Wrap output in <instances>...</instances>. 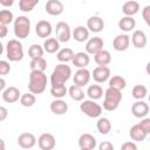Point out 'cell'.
<instances>
[{"mask_svg": "<svg viewBox=\"0 0 150 150\" xmlns=\"http://www.w3.org/2000/svg\"><path fill=\"white\" fill-rule=\"evenodd\" d=\"M71 75V68L67 63H59L52 75H50V86L57 87V86H64V83L70 79Z\"/></svg>", "mask_w": 150, "mask_h": 150, "instance_id": "obj_1", "label": "cell"}, {"mask_svg": "<svg viewBox=\"0 0 150 150\" xmlns=\"http://www.w3.org/2000/svg\"><path fill=\"white\" fill-rule=\"evenodd\" d=\"M47 87V75L45 71H30L28 90L32 94H41Z\"/></svg>", "mask_w": 150, "mask_h": 150, "instance_id": "obj_2", "label": "cell"}, {"mask_svg": "<svg viewBox=\"0 0 150 150\" xmlns=\"http://www.w3.org/2000/svg\"><path fill=\"white\" fill-rule=\"evenodd\" d=\"M122 101V91L109 88L104 91V101H103V109L107 111H114L118 108Z\"/></svg>", "mask_w": 150, "mask_h": 150, "instance_id": "obj_3", "label": "cell"}, {"mask_svg": "<svg viewBox=\"0 0 150 150\" xmlns=\"http://www.w3.org/2000/svg\"><path fill=\"white\" fill-rule=\"evenodd\" d=\"M6 56L11 62H18L23 59V47L22 43L16 40L12 39L6 45Z\"/></svg>", "mask_w": 150, "mask_h": 150, "instance_id": "obj_4", "label": "cell"}, {"mask_svg": "<svg viewBox=\"0 0 150 150\" xmlns=\"http://www.w3.org/2000/svg\"><path fill=\"white\" fill-rule=\"evenodd\" d=\"M30 33V20L25 16L20 15L14 20V34L19 39H26Z\"/></svg>", "mask_w": 150, "mask_h": 150, "instance_id": "obj_5", "label": "cell"}, {"mask_svg": "<svg viewBox=\"0 0 150 150\" xmlns=\"http://www.w3.org/2000/svg\"><path fill=\"white\" fill-rule=\"evenodd\" d=\"M80 110L90 118L100 117L102 114V107L93 100H83L80 104Z\"/></svg>", "mask_w": 150, "mask_h": 150, "instance_id": "obj_6", "label": "cell"}, {"mask_svg": "<svg viewBox=\"0 0 150 150\" xmlns=\"http://www.w3.org/2000/svg\"><path fill=\"white\" fill-rule=\"evenodd\" d=\"M71 38V29L70 26L64 22V21H60L56 23L55 27V39L59 42H68Z\"/></svg>", "mask_w": 150, "mask_h": 150, "instance_id": "obj_7", "label": "cell"}, {"mask_svg": "<svg viewBox=\"0 0 150 150\" xmlns=\"http://www.w3.org/2000/svg\"><path fill=\"white\" fill-rule=\"evenodd\" d=\"M91 79V73L87 69V68H81V69H77L74 74V77H73V81H74V84L77 86V87H84L89 83Z\"/></svg>", "mask_w": 150, "mask_h": 150, "instance_id": "obj_8", "label": "cell"}, {"mask_svg": "<svg viewBox=\"0 0 150 150\" xmlns=\"http://www.w3.org/2000/svg\"><path fill=\"white\" fill-rule=\"evenodd\" d=\"M38 145L41 150H53L56 145V141L53 134L43 132L38 138Z\"/></svg>", "mask_w": 150, "mask_h": 150, "instance_id": "obj_9", "label": "cell"}, {"mask_svg": "<svg viewBox=\"0 0 150 150\" xmlns=\"http://www.w3.org/2000/svg\"><path fill=\"white\" fill-rule=\"evenodd\" d=\"M103 40L100 36H94V38H89L88 41L86 42V53L89 55H95L97 52L103 49Z\"/></svg>", "mask_w": 150, "mask_h": 150, "instance_id": "obj_10", "label": "cell"}, {"mask_svg": "<svg viewBox=\"0 0 150 150\" xmlns=\"http://www.w3.org/2000/svg\"><path fill=\"white\" fill-rule=\"evenodd\" d=\"M53 32V26L47 20H40L35 25V33L41 39H48Z\"/></svg>", "mask_w": 150, "mask_h": 150, "instance_id": "obj_11", "label": "cell"}, {"mask_svg": "<svg viewBox=\"0 0 150 150\" xmlns=\"http://www.w3.org/2000/svg\"><path fill=\"white\" fill-rule=\"evenodd\" d=\"M130 46V36L128 34H118L112 40V47L117 52H124Z\"/></svg>", "mask_w": 150, "mask_h": 150, "instance_id": "obj_12", "label": "cell"}, {"mask_svg": "<svg viewBox=\"0 0 150 150\" xmlns=\"http://www.w3.org/2000/svg\"><path fill=\"white\" fill-rule=\"evenodd\" d=\"M18 144L22 149H32L36 144V137L32 132H22L18 137Z\"/></svg>", "mask_w": 150, "mask_h": 150, "instance_id": "obj_13", "label": "cell"}, {"mask_svg": "<svg viewBox=\"0 0 150 150\" xmlns=\"http://www.w3.org/2000/svg\"><path fill=\"white\" fill-rule=\"evenodd\" d=\"M91 77L97 83H104L110 79V69L109 67H96L91 73Z\"/></svg>", "mask_w": 150, "mask_h": 150, "instance_id": "obj_14", "label": "cell"}, {"mask_svg": "<svg viewBox=\"0 0 150 150\" xmlns=\"http://www.w3.org/2000/svg\"><path fill=\"white\" fill-rule=\"evenodd\" d=\"M64 6L60 0H48L45 6V11L53 16H57L63 13Z\"/></svg>", "mask_w": 150, "mask_h": 150, "instance_id": "obj_15", "label": "cell"}, {"mask_svg": "<svg viewBox=\"0 0 150 150\" xmlns=\"http://www.w3.org/2000/svg\"><path fill=\"white\" fill-rule=\"evenodd\" d=\"M131 112L137 118H144L149 114V105L143 100L142 101H136L131 105Z\"/></svg>", "mask_w": 150, "mask_h": 150, "instance_id": "obj_16", "label": "cell"}, {"mask_svg": "<svg viewBox=\"0 0 150 150\" xmlns=\"http://www.w3.org/2000/svg\"><path fill=\"white\" fill-rule=\"evenodd\" d=\"M104 28V21L97 15H93L87 20V29L93 33H100Z\"/></svg>", "mask_w": 150, "mask_h": 150, "instance_id": "obj_17", "label": "cell"}, {"mask_svg": "<svg viewBox=\"0 0 150 150\" xmlns=\"http://www.w3.org/2000/svg\"><path fill=\"white\" fill-rule=\"evenodd\" d=\"M20 90L16 87H8L2 91V100L7 103H15L20 100Z\"/></svg>", "mask_w": 150, "mask_h": 150, "instance_id": "obj_18", "label": "cell"}, {"mask_svg": "<svg viewBox=\"0 0 150 150\" xmlns=\"http://www.w3.org/2000/svg\"><path fill=\"white\" fill-rule=\"evenodd\" d=\"M131 42L134 45V47L136 48H144L146 46V42H148V39H146V35L143 30L141 29H136L134 30L132 35H131Z\"/></svg>", "mask_w": 150, "mask_h": 150, "instance_id": "obj_19", "label": "cell"}, {"mask_svg": "<svg viewBox=\"0 0 150 150\" xmlns=\"http://www.w3.org/2000/svg\"><path fill=\"white\" fill-rule=\"evenodd\" d=\"M73 64L75 67H77L79 69L81 68H87V66L89 64L90 62V57L89 55L86 53V52H79V53H75L74 54V57L71 60Z\"/></svg>", "mask_w": 150, "mask_h": 150, "instance_id": "obj_20", "label": "cell"}, {"mask_svg": "<svg viewBox=\"0 0 150 150\" xmlns=\"http://www.w3.org/2000/svg\"><path fill=\"white\" fill-rule=\"evenodd\" d=\"M94 61L98 67H108V64L111 62V55L108 50L102 49L94 55Z\"/></svg>", "mask_w": 150, "mask_h": 150, "instance_id": "obj_21", "label": "cell"}, {"mask_svg": "<svg viewBox=\"0 0 150 150\" xmlns=\"http://www.w3.org/2000/svg\"><path fill=\"white\" fill-rule=\"evenodd\" d=\"M50 110L54 115H64L68 111V103L62 98H55L50 103Z\"/></svg>", "mask_w": 150, "mask_h": 150, "instance_id": "obj_22", "label": "cell"}, {"mask_svg": "<svg viewBox=\"0 0 150 150\" xmlns=\"http://www.w3.org/2000/svg\"><path fill=\"white\" fill-rule=\"evenodd\" d=\"M79 145L80 148H84V149H95L96 146V138L91 135V134H88V132H84L80 136L79 138Z\"/></svg>", "mask_w": 150, "mask_h": 150, "instance_id": "obj_23", "label": "cell"}, {"mask_svg": "<svg viewBox=\"0 0 150 150\" xmlns=\"http://www.w3.org/2000/svg\"><path fill=\"white\" fill-rule=\"evenodd\" d=\"M139 11V4L135 0H130L123 4L122 6V12L124 14V16H134L135 14H137Z\"/></svg>", "mask_w": 150, "mask_h": 150, "instance_id": "obj_24", "label": "cell"}, {"mask_svg": "<svg viewBox=\"0 0 150 150\" xmlns=\"http://www.w3.org/2000/svg\"><path fill=\"white\" fill-rule=\"evenodd\" d=\"M71 36L77 42H84V41H88L89 39V30L84 26H77L71 32Z\"/></svg>", "mask_w": 150, "mask_h": 150, "instance_id": "obj_25", "label": "cell"}, {"mask_svg": "<svg viewBox=\"0 0 150 150\" xmlns=\"http://www.w3.org/2000/svg\"><path fill=\"white\" fill-rule=\"evenodd\" d=\"M135 27H136V21L131 16H123L118 21V28L123 32H127V33L131 32L135 29Z\"/></svg>", "mask_w": 150, "mask_h": 150, "instance_id": "obj_26", "label": "cell"}, {"mask_svg": "<svg viewBox=\"0 0 150 150\" xmlns=\"http://www.w3.org/2000/svg\"><path fill=\"white\" fill-rule=\"evenodd\" d=\"M108 86H109V88H114V89L122 91L127 87V81L121 75H114L112 77H110L108 80Z\"/></svg>", "mask_w": 150, "mask_h": 150, "instance_id": "obj_27", "label": "cell"}, {"mask_svg": "<svg viewBox=\"0 0 150 150\" xmlns=\"http://www.w3.org/2000/svg\"><path fill=\"white\" fill-rule=\"evenodd\" d=\"M129 136L135 142H143V141H145V138H146L148 135L139 128L138 124H134L130 128V130H129Z\"/></svg>", "mask_w": 150, "mask_h": 150, "instance_id": "obj_28", "label": "cell"}, {"mask_svg": "<svg viewBox=\"0 0 150 150\" xmlns=\"http://www.w3.org/2000/svg\"><path fill=\"white\" fill-rule=\"evenodd\" d=\"M42 48H43V50L46 53L54 54V53L59 52V49H60V42L55 38H48V39L45 40Z\"/></svg>", "mask_w": 150, "mask_h": 150, "instance_id": "obj_29", "label": "cell"}, {"mask_svg": "<svg viewBox=\"0 0 150 150\" xmlns=\"http://www.w3.org/2000/svg\"><path fill=\"white\" fill-rule=\"evenodd\" d=\"M86 94L88 95L89 100L96 101V100H100L103 96V88L100 84H90L87 88Z\"/></svg>", "mask_w": 150, "mask_h": 150, "instance_id": "obj_30", "label": "cell"}, {"mask_svg": "<svg viewBox=\"0 0 150 150\" xmlns=\"http://www.w3.org/2000/svg\"><path fill=\"white\" fill-rule=\"evenodd\" d=\"M74 52L71 48H62V49H59L57 54H56V59L61 62V63H67V62H70L74 57Z\"/></svg>", "mask_w": 150, "mask_h": 150, "instance_id": "obj_31", "label": "cell"}, {"mask_svg": "<svg viewBox=\"0 0 150 150\" xmlns=\"http://www.w3.org/2000/svg\"><path fill=\"white\" fill-rule=\"evenodd\" d=\"M68 95L70 96V98L71 100H74V101H77V102H82L83 100H84V91L82 90V88L81 87H77V86H75V84H73V86H70L69 87V89H68Z\"/></svg>", "mask_w": 150, "mask_h": 150, "instance_id": "obj_32", "label": "cell"}, {"mask_svg": "<svg viewBox=\"0 0 150 150\" xmlns=\"http://www.w3.org/2000/svg\"><path fill=\"white\" fill-rule=\"evenodd\" d=\"M96 128L98 130L100 134L102 135H107L109 134V131L111 130V122L109 118L107 117H101L98 118V121L96 122Z\"/></svg>", "mask_w": 150, "mask_h": 150, "instance_id": "obj_33", "label": "cell"}, {"mask_svg": "<svg viewBox=\"0 0 150 150\" xmlns=\"http://www.w3.org/2000/svg\"><path fill=\"white\" fill-rule=\"evenodd\" d=\"M29 67L32 71H45L47 68V61L45 57H38V59L30 60Z\"/></svg>", "mask_w": 150, "mask_h": 150, "instance_id": "obj_34", "label": "cell"}, {"mask_svg": "<svg viewBox=\"0 0 150 150\" xmlns=\"http://www.w3.org/2000/svg\"><path fill=\"white\" fill-rule=\"evenodd\" d=\"M131 94H132V97L137 101H142L143 98L146 97V94H148V89L143 84H136L132 87V90H131Z\"/></svg>", "mask_w": 150, "mask_h": 150, "instance_id": "obj_35", "label": "cell"}, {"mask_svg": "<svg viewBox=\"0 0 150 150\" xmlns=\"http://www.w3.org/2000/svg\"><path fill=\"white\" fill-rule=\"evenodd\" d=\"M43 48L38 45V43H33L29 48H28V55L30 57V60H34V59H38V57H43Z\"/></svg>", "mask_w": 150, "mask_h": 150, "instance_id": "obj_36", "label": "cell"}, {"mask_svg": "<svg viewBox=\"0 0 150 150\" xmlns=\"http://www.w3.org/2000/svg\"><path fill=\"white\" fill-rule=\"evenodd\" d=\"M35 102H36V97L32 93H26L20 96V103L22 107H26V108L33 107L35 104Z\"/></svg>", "mask_w": 150, "mask_h": 150, "instance_id": "obj_37", "label": "cell"}, {"mask_svg": "<svg viewBox=\"0 0 150 150\" xmlns=\"http://www.w3.org/2000/svg\"><path fill=\"white\" fill-rule=\"evenodd\" d=\"M39 4V0H20L19 1V8L20 11L28 13L32 12L33 8Z\"/></svg>", "mask_w": 150, "mask_h": 150, "instance_id": "obj_38", "label": "cell"}, {"mask_svg": "<svg viewBox=\"0 0 150 150\" xmlns=\"http://www.w3.org/2000/svg\"><path fill=\"white\" fill-rule=\"evenodd\" d=\"M68 94V89L66 86H57V87H50V95L54 98H63Z\"/></svg>", "mask_w": 150, "mask_h": 150, "instance_id": "obj_39", "label": "cell"}, {"mask_svg": "<svg viewBox=\"0 0 150 150\" xmlns=\"http://www.w3.org/2000/svg\"><path fill=\"white\" fill-rule=\"evenodd\" d=\"M14 15L9 9H1L0 11V25L7 26L11 22H13Z\"/></svg>", "mask_w": 150, "mask_h": 150, "instance_id": "obj_40", "label": "cell"}, {"mask_svg": "<svg viewBox=\"0 0 150 150\" xmlns=\"http://www.w3.org/2000/svg\"><path fill=\"white\" fill-rule=\"evenodd\" d=\"M137 124L139 125V128H141L146 135L150 134V118H149V117H144V118H142L141 122L137 123Z\"/></svg>", "mask_w": 150, "mask_h": 150, "instance_id": "obj_41", "label": "cell"}, {"mask_svg": "<svg viewBox=\"0 0 150 150\" xmlns=\"http://www.w3.org/2000/svg\"><path fill=\"white\" fill-rule=\"evenodd\" d=\"M11 71V64L8 61L1 60L0 61V76H5L7 74H9Z\"/></svg>", "mask_w": 150, "mask_h": 150, "instance_id": "obj_42", "label": "cell"}, {"mask_svg": "<svg viewBox=\"0 0 150 150\" xmlns=\"http://www.w3.org/2000/svg\"><path fill=\"white\" fill-rule=\"evenodd\" d=\"M142 16L146 25H150V6H145L142 11Z\"/></svg>", "mask_w": 150, "mask_h": 150, "instance_id": "obj_43", "label": "cell"}, {"mask_svg": "<svg viewBox=\"0 0 150 150\" xmlns=\"http://www.w3.org/2000/svg\"><path fill=\"white\" fill-rule=\"evenodd\" d=\"M121 150H137V145L135 144V142H124L121 145Z\"/></svg>", "mask_w": 150, "mask_h": 150, "instance_id": "obj_44", "label": "cell"}, {"mask_svg": "<svg viewBox=\"0 0 150 150\" xmlns=\"http://www.w3.org/2000/svg\"><path fill=\"white\" fill-rule=\"evenodd\" d=\"M98 150H114V145H112V143H110L108 141H103L100 143Z\"/></svg>", "mask_w": 150, "mask_h": 150, "instance_id": "obj_45", "label": "cell"}, {"mask_svg": "<svg viewBox=\"0 0 150 150\" xmlns=\"http://www.w3.org/2000/svg\"><path fill=\"white\" fill-rule=\"evenodd\" d=\"M7 116H8V110H7V108L0 105V122L5 121V120L7 118Z\"/></svg>", "mask_w": 150, "mask_h": 150, "instance_id": "obj_46", "label": "cell"}, {"mask_svg": "<svg viewBox=\"0 0 150 150\" xmlns=\"http://www.w3.org/2000/svg\"><path fill=\"white\" fill-rule=\"evenodd\" d=\"M8 34V28L7 26H4V25H0V39L2 38H6Z\"/></svg>", "mask_w": 150, "mask_h": 150, "instance_id": "obj_47", "label": "cell"}, {"mask_svg": "<svg viewBox=\"0 0 150 150\" xmlns=\"http://www.w3.org/2000/svg\"><path fill=\"white\" fill-rule=\"evenodd\" d=\"M13 4H14V0H0V5L4 7H11L13 6Z\"/></svg>", "mask_w": 150, "mask_h": 150, "instance_id": "obj_48", "label": "cell"}, {"mask_svg": "<svg viewBox=\"0 0 150 150\" xmlns=\"http://www.w3.org/2000/svg\"><path fill=\"white\" fill-rule=\"evenodd\" d=\"M5 89H6V81L2 77H0V93L4 91Z\"/></svg>", "mask_w": 150, "mask_h": 150, "instance_id": "obj_49", "label": "cell"}, {"mask_svg": "<svg viewBox=\"0 0 150 150\" xmlns=\"http://www.w3.org/2000/svg\"><path fill=\"white\" fill-rule=\"evenodd\" d=\"M0 150H6V144L2 138H0Z\"/></svg>", "mask_w": 150, "mask_h": 150, "instance_id": "obj_50", "label": "cell"}, {"mask_svg": "<svg viewBox=\"0 0 150 150\" xmlns=\"http://www.w3.org/2000/svg\"><path fill=\"white\" fill-rule=\"evenodd\" d=\"M2 53H4V45L0 42V55H1Z\"/></svg>", "mask_w": 150, "mask_h": 150, "instance_id": "obj_51", "label": "cell"}, {"mask_svg": "<svg viewBox=\"0 0 150 150\" xmlns=\"http://www.w3.org/2000/svg\"><path fill=\"white\" fill-rule=\"evenodd\" d=\"M80 150H90V149H84V148H80Z\"/></svg>", "mask_w": 150, "mask_h": 150, "instance_id": "obj_52", "label": "cell"}]
</instances>
